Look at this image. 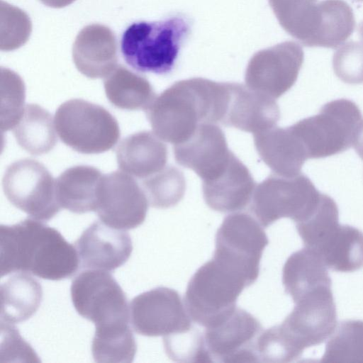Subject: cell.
I'll return each instance as SVG.
<instances>
[{"label": "cell", "instance_id": "cell-1", "mask_svg": "<svg viewBox=\"0 0 363 363\" xmlns=\"http://www.w3.org/2000/svg\"><path fill=\"white\" fill-rule=\"evenodd\" d=\"M1 277L28 272L43 279L72 277L80 265L75 246L56 229L34 218L0 227Z\"/></svg>", "mask_w": 363, "mask_h": 363}, {"label": "cell", "instance_id": "cell-2", "mask_svg": "<svg viewBox=\"0 0 363 363\" xmlns=\"http://www.w3.org/2000/svg\"><path fill=\"white\" fill-rule=\"evenodd\" d=\"M228 82L196 77L175 82L146 110L153 132L162 140L179 144L203 123H221L228 99Z\"/></svg>", "mask_w": 363, "mask_h": 363}, {"label": "cell", "instance_id": "cell-3", "mask_svg": "<svg viewBox=\"0 0 363 363\" xmlns=\"http://www.w3.org/2000/svg\"><path fill=\"white\" fill-rule=\"evenodd\" d=\"M191 28V21L182 13L158 21L134 22L121 37L123 57L138 72L168 74L174 69Z\"/></svg>", "mask_w": 363, "mask_h": 363}, {"label": "cell", "instance_id": "cell-4", "mask_svg": "<svg viewBox=\"0 0 363 363\" xmlns=\"http://www.w3.org/2000/svg\"><path fill=\"white\" fill-rule=\"evenodd\" d=\"M247 286L243 277L212 258L189 280L184 303L191 320L206 328L233 311Z\"/></svg>", "mask_w": 363, "mask_h": 363}, {"label": "cell", "instance_id": "cell-5", "mask_svg": "<svg viewBox=\"0 0 363 363\" xmlns=\"http://www.w3.org/2000/svg\"><path fill=\"white\" fill-rule=\"evenodd\" d=\"M337 325L331 286H325L295 302L291 313L273 328L290 359L294 361L301 357L306 349L328 340Z\"/></svg>", "mask_w": 363, "mask_h": 363}, {"label": "cell", "instance_id": "cell-6", "mask_svg": "<svg viewBox=\"0 0 363 363\" xmlns=\"http://www.w3.org/2000/svg\"><path fill=\"white\" fill-rule=\"evenodd\" d=\"M357 105L340 99L328 102L315 116L291 125L303 144L308 159H319L350 148L362 121Z\"/></svg>", "mask_w": 363, "mask_h": 363}, {"label": "cell", "instance_id": "cell-7", "mask_svg": "<svg viewBox=\"0 0 363 363\" xmlns=\"http://www.w3.org/2000/svg\"><path fill=\"white\" fill-rule=\"evenodd\" d=\"M54 121L61 140L82 154L106 152L120 137L116 119L104 107L82 99H71L61 104Z\"/></svg>", "mask_w": 363, "mask_h": 363}, {"label": "cell", "instance_id": "cell-8", "mask_svg": "<svg viewBox=\"0 0 363 363\" xmlns=\"http://www.w3.org/2000/svg\"><path fill=\"white\" fill-rule=\"evenodd\" d=\"M321 196L322 193L303 174L293 177L274 174L255 187L251 210L264 228L283 218L296 223L315 211Z\"/></svg>", "mask_w": 363, "mask_h": 363}, {"label": "cell", "instance_id": "cell-9", "mask_svg": "<svg viewBox=\"0 0 363 363\" xmlns=\"http://www.w3.org/2000/svg\"><path fill=\"white\" fill-rule=\"evenodd\" d=\"M269 243L263 226L241 212L225 218L216 235L213 258L242 277L249 286L258 278L259 263Z\"/></svg>", "mask_w": 363, "mask_h": 363}, {"label": "cell", "instance_id": "cell-10", "mask_svg": "<svg viewBox=\"0 0 363 363\" xmlns=\"http://www.w3.org/2000/svg\"><path fill=\"white\" fill-rule=\"evenodd\" d=\"M70 294L77 312L95 328L128 323L127 297L108 271H82L72 280Z\"/></svg>", "mask_w": 363, "mask_h": 363}, {"label": "cell", "instance_id": "cell-11", "mask_svg": "<svg viewBox=\"0 0 363 363\" xmlns=\"http://www.w3.org/2000/svg\"><path fill=\"white\" fill-rule=\"evenodd\" d=\"M2 185L10 203L32 218L48 220L61 208L56 181L47 168L35 160L23 159L9 165Z\"/></svg>", "mask_w": 363, "mask_h": 363}, {"label": "cell", "instance_id": "cell-12", "mask_svg": "<svg viewBox=\"0 0 363 363\" xmlns=\"http://www.w3.org/2000/svg\"><path fill=\"white\" fill-rule=\"evenodd\" d=\"M130 319L134 331L147 337H166L194 327L179 294L163 286L134 297L130 303Z\"/></svg>", "mask_w": 363, "mask_h": 363}, {"label": "cell", "instance_id": "cell-13", "mask_svg": "<svg viewBox=\"0 0 363 363\" xmlns=\"http://www.w3.org/2000/svg\"><path fill=\"white\" fill-rule=\"evenodd\" d=\"M303 60V50L294 41H284L257 52L246 68V85L276 99L294 86Z\"/></svg>", "mask_w": 363, "mask_h": 363}, {"label": "cell", "instance_id": "cell-14", "mask_svg": "<svg viewBox=\"0 0 363 363\" xmlns=\"http://www.w3.org/2000/svg\"><path fill=\"white\" fill-rule=\"evenodd\" d=\"M262 329L255 317L236 307L218 323L205 329V345L212 362H259L257 341Z\"/></svg>", "mask_w": 363, "mask_h": 363}, {"label": "cell", "instance_id": "cell-15", "mask_svg": "<svg viewBox=\"0 0 363 363\" xmlns=\"http://www.w3.org/2000/svg\"><path fill=\"white\" fill-rule=\"evenodd\" d=\"M148 203L143 189L131 175L116 171L103 175L95 212L105 224L130 230L144 222Z\"/></svg>", "mask_w": 363, "mask_h": 363}, {"label": "cell", "instance_id": "cell-16", "mask_svg": "<svg viewBox=\"0 0 363 363\" xmlns=\"http://www.w3.org/2000/svg\"><path fill=\"white\" fill-rule=\"evenodd\" d=\"M174 154L178 164L193 170L203 182L220 174L233 153L216 124L203 123L186 140L174 145Z\"/></svg>", "mask_w": 363, "mask_h": 363}, {"label": "cell", "instance_id": "cell-17", "mask_svg": "<svg viewBox=\"0 0 363 363\" xmlns=\"http://www.w3.org/2000/svg\"><path fill=\"white\" fill-rule=\"evenodd\" d=\"M80 264L85 269L114 270L129 259L133 243L124 230L96 220L84 230L74 243Z\"/></svg>", "mask_w": 363, "mask_h": 363}, {"label": "cell", "instance_id": "cell-18", "mask_svg": "<svg viewBox=\"0 0 363 363\" xmlns=\"http://www.w3.org/2000/svg\"><path fill=\"white\" fill-rule=\"evenodd\" d=\"M280 111L274 99L239 83L229 82L223 125L259 133L276 126Z\"/></svg>", "mask_w": 363, "mask_h": 363}, {"label": "cell", "instance_id": "cell-19", "mask_svg": "<svg viewBox=\"0 0 363 363\" xmlns=\"http://www.w3.org/2000/svg\"><path fill=\"white\" fill-rule=\"evenodd\" d=\"M202 182L206 203L221 213L245 208L252 200L256 187L250 170L234 154L220 174Z\"/></svg>", "mask_w": 363, "mask_h": 363}, {"label": "cell", "instance_id": "cell-20", "mask_svg": "<svg viewBox=\"0 0 363 363\" xmlns=\"http://www.w3.org/2000/svg\"><path fill=\"white\" fill-rule=\"evenodd\" d=\"M77 69L91 79L105 78L117 66V42L113 31L101 24L85 26L72 47Z\"/></svg>", "mask_w": 363, "mask_h": 363}, {"label": "cell", "instance_id": "cell-21", "mask_svg": "<svg viewBox=\"0 0 363 363\" xmlns=\"http://www.w3.org/2000/svg\"><path fill=\"white\" fill-rule=\"evenodd\" d=\"M257 153L274 174L293 177L301 173L303 164L308 159L306 148L291 126H274L254 134Z\"/></svg>", "mask_w": 363, "mask_h": 363}, {"label": "cell", "instance_id": "cell-22", "mask_svg": "<svg viewBox=\"0 0 363 363\" xmlns=\"http://www.w3.org/2000/svg\"><path fill=\"white\" fill-rule=\"evenodd\" d=\"M154 132L132 134L120 143L116 152L121 171L140 179L163 169L167 161V148Z\"/></svg>", "mask_w": 363, "mask_h": 363}, {"label": "cell", "instance_id": "cell-23", "mask_svg": "<svg viewBox=\"0 0 363 363\" xmlns=\"http://www.w3.org/2000/svg\"><path fill=\"white\" fill-rule=\"evenodd\" d=\"M102 177L101 171L91 166L78 165L66 169L56 180L60 207L74 213L95 211Z\"/></svg>", "mask_w": 363, "mask_h": 363}, {"label": "cell", "instance_id": "cell-24", "mask_svg": "<svg viewBox=\"0 0 363 363\" xmlns=\"http://www.w3.org/2000/svg\"><path fill=\"white\" fill-rule=\"evenodd\" d=\"M282 283L295 303L318 288L331 286L332 281L320 255L305 247L286 259L282 269Z\"/></svg>", "mask_w": 363, "mask_h": 363}, {"label": "cell", "instance_id": "cell-25", "mask_svg": "<svg viewBox=\"0 0 363 363\" xmlns=\"http://www.w3.org/2000/svg\"><path fill=\"white\" fill-rule=\"evenodd\" d=\"M43 299L40 283L26 272H19L1 285V321L15 324L31 318Z\"/></svg>", "mask_w": 363, "mask_h": 363}, {"label": "cell", "instance_id": "cell-26", "mask_svg": "<svg viewBox=\"0 0 363 363\" xmlns=\"http://www.w3.org/2000/svg\"><path fill=\"white\" fill-rule=\"evenodd\" d=\"M318 13L307 47L337 48L354 30L353 11L344 0L318 1Z\"/></svg>", "mask_w": 363, "mask_h": 363}, {"label": "cell", "instance_id": "cell-27", "mask_svg": "<svg viewBox=\"0 0 363 363\" xmlns=\"http://www.w3.org/2000/svg\"><path fill=\"white\" fill-rule=\"evenodd\" d=\"M316 251L327 267L339 272H353L363 267V232L339 225Z\"/></svg>", "mask_w": 363, "mask_h": 363}, {"label": "cell", "instance_id": "cell-28", "mask_svg": "<svg viewBox=\"0 0 363 363\" xmlns=\"http://www.w3.org/2000/svg\"><path fill=\"white\" fill-rule=\"evenodd\" d=\"M104 85L108 101L121 109L146 111L157 96L146 78L122 65L104 78Z\"/></svg>", "mask_w": 363, "mask_h": 363}, {"label": "cell", "instance_id": "cell-29", "mask_svg": "<svg viewBox=\"0 0 363 363\" xmlns=\"http://www.w3.org/2000/svg\"><path fill=\"white\" fill-rule=\"evenodd\" d=\"M12 130L18 145L33 155L48 153L57 143L52 115L38 104L26 106L21 119Z\"/></svg>", "mask_w": 363, "mask_h": 363}, {"label": "cell", "instance_id": "cell-30", "mask_svg": "<svg viewBox=\"0 0 363 363\" xmlns=\"http://www.w3.org/2000/svg\"><path fill=\"white\" fill-rule=\"evenodd\" d=\"M136 351L137 345L128 323L95 328L91 352L96 362L130 363Z\"/></svg>", "mask_w": 363, "mask_h": 363}, {"label": "cell", "instance_id": "cell-31", "mask_svg": "<svg viewBox=\"0 0 363 363\" xmlns=\"http://www.w3.org/2000/svg\"><path fill=\"white\" fill-rule=\"evenodd\" d=\"M320 362L363 363V320L340 323L328 339Z\"/></svg>", "mask_w": 363, "mask_h": 363}, {"label": "cell", "instance_id": "cell-32", "mask_svg": "<svg viewBox=\"0 0 363 363\" xmlns=\"http://www.w3.org/2000/svg\"><path fill=\"white\" fill-rule=\"evenodd\" d=\"M339 211L335 201L322 194L315 211L296 227L305 247L316 250L326 237L338 225Z\"/></svg>", "mask_w": 363, "mask_h": 363}, {"label": "cell", "instance_id": "cell-33", "mask_svg": "<svg viewBox=\"0 0 363 363\" xmlns=\"http://www.w3.org/2000/svg\"><path fill=\"white\" fill-rule=\"evenodd\" d=\"M143 191L150 206L167 208L177 204L186 190L183 173L174 167H165L160 172L144 179Z\"/></svg>", "mask_w": 363, "mask_h": 363}, {"label": "cell", "instance_id": "cell-34", "mask_svg": "<svg viewBox=\"0 0 363 363\" xmlns=\"http://www.w3.org/2000/svg\"><path fill=\"white\" fill-rule=\"evenodd\" d=\"M1 130L13 129L21 119L25 107V86L21 78L12 71L1 69Z\"/></svg>", "mask_w": 363, "mask_h": 363}, {"label": "cell", "instance_id": "cell-35", "mask_svg": "<svg viewBox=\"0 0 363 363\" xmlns=\"http://www.w3.org/2000/svg\"><path fill=\"white\" fill-rule=\"evenodd\" d=\"M167 356L180 362H212L206 350L203 335L193 327L191 330L163 337Z\"/></svg>", "mask_w": 363, "mask_h": 363}, {"label": "cell", "instance_id": "cell-36", "mask_svg": "<svg viewBox=\"0 0 363 363\" xmlns=\"http://www.w3.org/2000/svg\"><path fill=\"white\" fill-rule=\"evenodd\" d=\"M333 67L342 82L363 83V43L350 41L342 45L333 55Z\"/></svg>", "mask_w": 363, "mask_h": 363}, {"label": "cell", "instance_id": "cell-37", "mask_svg": "<svg viewBox=\"0 0 363 363\" xmlns=\"http://www.w3.org/2000/svg\"><path fill=\"white\" fill-rule=\"evenodd\" d=\"M317 0H269L282 28L296 38Z\"/></svg>", "mask_w": 363, "mask_h": 363}, {"label": "cell", "instance_id": "cell-38", "mask_svg": "<svg viewBox=\"0 0 363 363\" xmlns=\"http://www.w3.org/2000/svg\"><path fill=\"white\" fill-rule=\"evenodd\" d=\"M1 362H39L38 355L21 336L18 330L10 324L1 321Z\"/></svg>", "mask_w": 363, "mask_h": 363}, {"label": "cell", "instance_id": "cell-39", "mask_svg": "<svg viewBox=\"0 0 363 363\" xmlns=\"http://www.w3.org/2000/svg\"><path fill=\"white\" fill-rule=\"evenodd\" d=\"M352 146L359 157L363 160V120L357 130Z\"/></svg>", "mask_w": 363, "mask_h": 363}, {"label": "cell", "instance_id": "cell-40", "mask_svg": "<svg viewBox=\"0 0 363 363\" xmlns=\"http://www.w3.org/2000/svg\"><path fill=\"white\" fill-rule=\"evenodd\" d=\"M43 4L51 8H63L67 6L75 0H40Z\"/></svg>", "mask_w": 363, "mask_h": 363}, {"label": "cell", "instance_id": "cell-41", "mask_svg": "<svg viewBox=\"0 0 363 363\" xmlns=\"http://www.w3.org/2000/svg\"><path fill=\"white\" fill-rule=\"evenodd\" d=\"M357 30L359 36L363 43V21L359 23Z\"/></svg>", "mask_w": 363, "mask_h": 363}, {"label": "cell", "instance_id": "cell-42", "mask_svg": "<svg viewBox=\"0 0 363 363\" xmlns=\"http://www.w3.org/2000/svg\"><path fill=\"white\" fill-rule=\"evenodd\" d=\"M354 1H356V2H363V0H353Z\"/></svg>", "mask_w": 363, "mask_h": 363}]
</instances>
